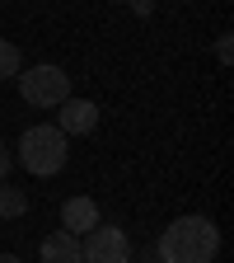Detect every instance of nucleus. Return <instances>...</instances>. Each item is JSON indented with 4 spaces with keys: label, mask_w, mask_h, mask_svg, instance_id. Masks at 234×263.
Returning a JSON list of instances; mask_svg holds the SVG:
<instances>
[{
    "label": "nucleus",
    "mask_w": 234,
    "mask_h": 263,
    "mask_svg": "<svg viewBox=\"0 0 234 263\" xmlns=\"http://www.w3.org/2000/svg\"><path fill=\"white\" fill-rule=\"evenodd\" d=\"M216 254H220V226L211 216H178L155 245L159 263H216Z\"/></svg>",
    "instance_id": "nucleus-1"
},
{
    "label": "nucleus",
    "mask_w": 234,
    "mask_h": 263,
    "mask_svg": "<svg viewBox=\"0 0 234 263\" xmlns=\"http://www.w3.org/2000/svg\"><path fill=\"white\" fill-rule=\"evenodd\" d=\"M66 160H71V137H61L56 122H38L19 137V164L28 174L52 179V174L66 170Z\"/></svg>",
    "instance_id": "nucleus-2"
},
{
    "label": "nucleus",
    "mask_w": 234,
    "mask_h": 263,
    "mask_svg": "<svg viewBox=\"0 0 234 263\" xmlns=\"http://www.w3.org/2000/svg\"><path fill=\"white\" fill-rule=\"evenodd\" d=\"M14 80H19V99L28 108H61L66 99H71V76H66L61 66H52V61L28 66Z\"/></svg>",
    "instance_id": "nucleus-3"
},
{
    "label": "nucleus",
    "mask_w": 234,
    "mask_h": 263,
    "mask_svg": "<svg viewBox=\"0 0 234 263\" xmlns=\"http://www.w3.org/2000/svg\"><path fill=\"white\" fill-rule=\"evenodd\" d=\"M80 258L84 263H131V240L122 226H94L80 235Z\"/></svg>",
    "instance_id": "nucleus-4"
},
{
    "label": "nucleus",
    "mask_w": 234,
    "mask_h": 263,
    "mask_svg": "<svg viewBox=\"0 0 234 263\" xmlns=\"http://www.w3.org/2000/svg\"><path fill=\"white\" fill-rule=\"evenodd\" d=\"M98 127V108H94V99H66V104L56 108V132L61 137H84V132Z\"/></svg>",
    "instance_id": "nucleus-5"
},
{
    "label": "nucleus",
    "mask_w": 234,
    "mask_h": 263,
    "mask_svg": "<svg viewBox=\"0 0 234 263\" xmlns=\"http://www.w3.org/2000/svg\"><path fill=\"white\" fill-rule=\"evenodd\" d=\"M98 226V202L94 197H71V202L61 207V230H71V235H89Z\"/></svg>",
    "instance_id": "nucleus-6"
},
{
    "label": "nucleus",
    "mask_w": 234,
    "mask_h": 263,
    "mask_svg": "<svg viewBox=\"0 0 234 263\" xmlns=\"http://www.w3.org/2000/svg\"><path fill=\"white\" fill-rule=\"evenodd\" d=\"M42 263H84L80 258V235L71 230H52L42 240Z\"/></svg>",
    "instance_id": "nucleus-7"
},
{
    "label": "nucleus",
    "mask_w": 234,
    "mask_h": 263,
    "mask_svg": "<svg viewBox=\"0 0 234 263\" xmlns=\"http://www.w3.org/2000/svg\"><path fill=\"white\" fill-rule=\"evenodd\" d=\"M24 212H28V193L14 188V183H0V216H5V221H19Z\"/></svg>",
    "instance_id": "nucleus-8"
},
{
    "label": "nucleus",
    "mask_w": 234,
    "mask_h": 263,
    "mask_svg": "<svg viewBox=\"0 0 234 263\" xmlns=\"http://www.w3.org/2000/svg\"><path fill=\"white\" fill-rule=\"evenodd\" d=\"M24 71V57H19V43L0 38V80H14Z\"/></svg>",
    "instance_id": "nucleus-9"
},
{
    "label": "nucleus",
    "mask_w": 234,
    "mask_h": 263,
    "mask_svg": "<svg viewBox=\"0 0 234 263\" xmlns=\"http://www.w3.org/2000/svg\"><path fill=\"white\" fill-rule=\"evenodd\" d=\"M229 57H234V43H229V33H225V38H216V61L229 66Z\"/></svg>",
    "instance_id": "nucleus-10"
},
{
    "label": "nucleus",
    "mask_w": 234,
    "mask_h": 263,
    "mask_svg": "<svg viewBox=\"0 0 234 263\" xmlns=\"http://www.w3.org/2000/svg\"><path fill=\"white\" fill-rule=\"evenodd\" d=\"M10 164H14V155H10V146L0 141V183H5V174H10Z\"/></svg>",
    "instance_id": "nucleus-11"
},
{
    "label": "nucleus",
    "mask_w": 234,
    "mask_h": 263,
    "mask_svg": "<svg viewBox=\"0 0 234 263\" xmlns=\"http://www.w3.org/2000/svg\"><path fill=\"white\" fill-rule=\"evenodd\" d=\"M131 10H136V14H150V10H155V0H131Z\"/></svg>",
    "instance_id": "nucleus-12"
},
{
    "label": "nucleus",
    "mask_w": 234,
    "mask_h": 263,
    "mask_svg": "<svg viewBox=\"0 0 234 263\" xmlns=\"http://www.w3.org/2000/svg\"><path fill=\"white\" fill-rule=\"evenodd\" d=\"M0 263H24V258L19 254H0Z\"/></svg>",
    "instance_id": "nucleus-13"
}]
</instances>
